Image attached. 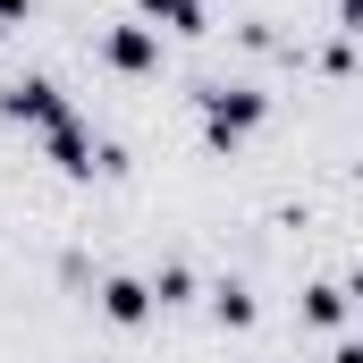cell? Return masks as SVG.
Segmentation results:
<instances>
[{"label":"cell","instance_id":"1","mask_svg":"<svg viewBox=\"0 0 363 363\" xmlns=\"http://www.w3.org/2000/svg\"><path fill=\"white\" fill-rule=\"evenodd\" d=\"M254 127H262V93L254 85H211L203 93V135L211 144H245Z\"/></svg>","mask_w":363,"mask_h":363},{"label":"cell","instance_id":"2","mask_svg":"<svg viewBox=\"0 0 363 363\" xmlns=\"http://www.w3.org/2000/svg\"><path fill=\"white\" fill-rule=\"evenodd\" d=\"M0 118H17V127H60L68 101H60L51 77H17V85H0Z\"/></svg>","mask_w":363,"mask_h":363},{"label":"cell","instance_id":"3","mask_svg":"<svg viewBox=\"0 0 363 363\" xmlns=\"http://www.w3.org/2000/svg\"><path fill=\"white\" fill-rule=\"evenodd\" d=\"M51 161H60V169H68V178H93V169H110V161H118V152H110V144H93V135H85V118H77V110H68V118H60V127H51Z\"/></svg>","mask_w":363,"mask_h":363},{"label":"cell","instance_id":"4","mask_svg":"<svg viewBox=\"0 0 363 363\" xmlns=\"http://www.w3.org/2000/svg\"><path fill=\"white\" fill-rule=\"evenodd\" d=\"M101 60H110L118 77H144V68H161V34H152V26H110V34H101Z\"/></svg>","mask_w":363,"mask_h":363},{"label":"cell","instance_id":"5","mask_svg":"<svg viewBox=\"0 0 363 363\" xmlns=\"http://www.w3.org/2000/svg\"><path fill=\"white\" fill-rule=\"evenodd\" d=\"M101 321H118V330L152 321V287L144 279H101Z\"/></svg>","mask_w":363,"mask_h":363},{"label":"cell","instance_id":"6","mask_svg":"<svg viewBox=\"0 0 363 363\" xmlns=\"http://www.w3.org/2000/svg\"><path fill=\"white\" fill-rule=\"evenodd\" d=\"M144 17H152V34L169 26V34H203V0H135Z\"/></svg>","mask_w":363,"mask_h":363},{"label":"cell","instance_id":"7","mask_svg":"<svg viewBox=\"0 0 363 363\" xmlns=\"http://www.w3.org/2000/svg\"><path fill=\"white\" fill-rule=\"evenodd\" d=\"M211 313H220L228 330H245V321H254V287H245V279H220V287H211Z\"/></svg>","mask_w":363,"mask_h":363},{"label":"cell","instance_id":"8","mask_svg":"<svg viewBox=\"0 0 363 363\" xmlns=\"http://www.w3.org/2000/svg\"><path fill=\"white\" fill-rule=\"evenodd\" d=\"M304 321H321V330H338V321H347V287H338V279H321V287L304 296Z\"/></svg>","mask_w":363,"mask_h":363},{"label":"cell","instance_id":"9","mask_svg":"<svg viewBox=\"0 0 363 363\" xmlns=\"http://www.w3.org/2000/svg\"><path fill=\"white\" fill-rule=\"evenodd\" d=\"M144 287H152V304H186V287H194V271H186V262H161V271L144 279Z\"/></svg>","mask_w":363,"mask_h":363},{"label":"cell","instance_id":"10","mask_svg":"<svg viewBox=\"0 0 363 363\" xmlns=\"http://www.w3.org/2000/svg\"><path fill=\"white\" fill-rule=\"evenodd\" d=\"M17 17H26V0H0V34H9V26H17Z\"/></svg>","mask_w":363,"mask_h":363},{"label":"cell","instance_id":"11","mask_svg":"<svg viewBox=\"0 0 363 363\" xmlns=\"http://www.w3.org/2000/svg\"><path fill=\"white\" fill-rule=\"evenodd\" d=\"M330 363H363V347H347V338H338V347H330Z\"/></svg>","mask_w":363,"mask_h":363}]
</instances>
